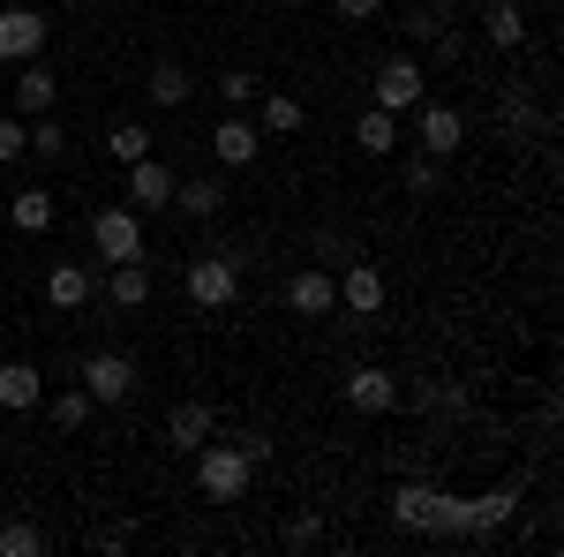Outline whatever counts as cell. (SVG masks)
<instances>
[{
    "instance_id": "cell-1",
    "label": "cell",
    "mask_w": 564,
    "mask_h": 557,
    "mask_svg": "<svg viewBox=\"0 0 564 557\" xmlns=\"http://www.w3.org/2000/svg\"><path fill=\"white\" fill-rule=\"evenodd\" d=\"M520 513V482H497L481 497H444L430 482V505H422V535H489Z\"/></svg>"
},
{
    "instance_id": "cell-2",
    "label": "cell",
    "mask_w": 564,
    "mask_h": 557,
    "mask_svg": "<svg viewBox=\"0 0 564 557\" xmlns=\"http://www.w3.org/2000/svg\"><path fill=\"white\" fill-rule=\"evenodd\" d=\"M249 482H257V460L241 452V444H196V490L212 497V505H241L249 497Z\"/></svg>"
},
{
    "instance_id": "cell-3",
    "label": "cell",
    "mask_w": 564,
    "mask_h": 557,
    "mask_svg": "<svg viewBox=\"0 0 564 557\" xmlns=\"http://www.w3.org/2000/svg\"><path fill=\"white\" fill-rule=\"evenodd\" d=\"M188 301H196V309H234V301H241V257H196L188 264Z\"/></svg>"
},
{
    "instance_id": "cell-4",
    "label": "cell",
    "mask_w": 564,
    "mask_h": 557,
    "mask_svg": "<svg viewBox=\"0 0 564 557\" xmlns=\"http://www.w3.org/2000/svg\"><path fill=\"white\" fill-rule=\"evenodd\" d=\"M90 242H98L106 264H129V257H143V218L129 204H106V212H90Z\"/></svg>"
},
{
    "instance_id": "cell-5",
    "label": "cell",
    "mask_w": 564,
    "mask_h": 557,
    "mask_svg": "<svg viewBox=\"0 0 564 557\" xmlns=\"http://www.w3.org/2000/svg\"><path fill=\"white\" fill-rule=\"evenodd\" d=\"M422 98H430V76H422V61L391 53L384 68H377V106H384V114H414Z\"/></svg>"
},
{
    "instance_id": "cell-6",
    "label": "cell",
    "mask_w": 564,
    "mask_h": 557,
    "mask_svg": "<svg viewBox=\"0 0 564 557\" xmlns=\"http://www.w3.org/2000/svg\"><path fill=\"white\" fill-rule=\"evenodd\" d=\"M84 392H90V407H121L135 392V362L129 354H113V346H98L84 362Z\"/></svg>"
},
{
    "instance_id": "cell-7",
    "label": "cell",
    "mask_w": 564,
    "mask_h": 557,
    "mask_svg": "<svg viewBox=\"0 0 564 557\" xmlns=\"http://www.w3.org/2000/svg\"><path fill=\"white\" fill-rule=\"evenodd\" d=\"M414 143H422L430 159H459V143H467L459 106H436V98H422V106H414Z\"/></svg>"
},
{
    "instance_id": "cell-8",
    "label": "cell",
    "mask_w": 564,
    "mask_h": 557,
    "mask_svg": "<svg viewBox=\"0 0 564 557\" xmlns=\"http://www.w3.org/2000/svg\"><path fill=\"white\" fill-rule=\"evenodd\" d=\"M45 39H53V23L39 8H0V61H39Z\"/></svg>"
},
{
    "instance_id": "cell-9",
    "label": "cell",
    "mask_w": 564,
    "mask_h": 557,
    "mask_svg": "<svg viewBox=\"0 0 564 557\" xmlns=\"http://www.w3.org/2000/svg\"><path fill=\"white\" fill-rule=\"evenodd\" d=\"M339 392H347V407H354V415H391L406 385H399L391 369H377V362H361V369H347V385H339Z\"/></svg>"
},
{
    "instance_id": "cell-10",
    "label": "cell",
    "mask_w": 564,
    "mask_h": 557,
    "mask_svg": "<svg viewBox=\"0 0 564 557\" xmlns=\"http://www.w3.org/2000/svg\"><path fill=\"white\" fill-rule=\"evenodd\" d=\"M384 271L377 264H361V257H347V271H339V309H354V317H377L384 309Z\"/></svg>"
},
{
    "instance_id": "cell-11",
    "label": "cell",
    "mask_w": 564,
    "mask_h": 557,
    "mask_svg": "<svg viewBox=\"0 0 564 557\" xmlns=\"http://www.w3.org/2000/svg\"><path fill=\"white\" fill-rule=\"evenodd\" d=\"M286 309H294V317H332V309H339V279H332L324 264L294 271V287H286Z\"/></svg>"
},
{
    "instance_id": "cell-12",
    "label": "cell",
    "mask_w": 564,
    "mask_h": 557,
    "mask_svg": "<svg viewBox=\"0 0 564 557\" xmlns=\"http://www.w3.org/2000/svg\"><path fill=\"white\" fill-rule=\"evenodd\" d=\"M212 151H218V167H257L263 129H257V121H241V114H226V121L212 129Z\"/></svg>"
},
{
    "instance_id": "cell-13",
    "label": "cell",
    "mask_w": 564,
    "mask_h": 557,
    "mask_svg": "<svg viewBox=\"0 0 564 557\" xmlns=\"http://www.w3.org/2000/svg\"><path fill=\"white\" fill-rule=\"evenodd\" d=\"M399 399H414L422 415H444V422H467V415H475V392H467V385H444V377H430V385H414V392H399Z\"/></svg>"
},
{
    "instance_id": "cell-14",
    "label": "cell",
    "mask_w": 564,
    "mask_h": 557,
    "mask_svg": "<svg viewBox=\"0 0 564 557\" xmlns=\"http://www.w3.org/2000/svg\"><path fill=\"white\" fill-rule=\"evenodd\" d=\"M204 437H218V415L204 399H181L174 415H166V444H174V452H196Z\"/></svg>"
},
{
    "instance_id": "cell-15",
    "label": "cell",
    "mask_w": 564,
    "mask_h": 557,
    "mask_svg": "<svg viewBox=\"0 0 564 557\" xmlns=\"http://www.w3.org/2000/svg\"><path fill=\"white\" fill-rule=\"evenodd\" d=\"M53 98H61L53 68H45V61H23V76H15V114L39 121V114H53Z\"/></svg>"
},
{
    "instance_id": "cell-16",
    "label": "cell",
    "mask_w": 564,
    "mask_h": 557,
    "mask_svg": "<svg viewBox=\"0 0 564 557\" xmlns=\"http://www.w3.org/2000/svg\"><path fill=\"white\" fill-rule=\"evenodd\" d=\"M481 39L497 45V53H520V45H527V15H520V0H489V8H481Z\"/></svg>"
},
{
    "instance_id": "cell-17",
    "label": "cell",
    "mask_w": 564,
    "mask_h": 557,
    "mask_svg": "<svg viewBox=\"0 0 564 557\" xmlns=\"http://www.w3.org/2000/svg\"><path fill=\"white\" fill-rule=\"evenodd\" d=\"M174 212L196 218V226H212V218L226 212V189H218V181H204V173H196V181H174Z\"/></svg>"
},
{
    "instance_id": "cell-18",
    "label": "cell",
    "mask_w": 564,
    "mask_h": 557,
    "mask_svg": "<svg viewBox=\"0 0 564 557\" xmlns=\"http://www.w3.org/2000/svg\"><path fill=\"white\" fill-rule=\"evenodd\" d=\"M354 151H361V159H384V151H399V114L369 106V114L354 121Z\"/></svg>"
},
{
    "instance_id": "cell-19",
    "label": "cell",
    "mask_w": 564,
    "mask_h": 557,
    "mask_svg": "<svg viewBox=\"0 0 564 557\" xmlns=\"http://www.w3.org/2000/svg\"><path fill=\"white\" fill-rule=\"evenodd\" d=\"M39 392H45V377H39V362H0V407H39Z\"/></svg>"
},
{
    "instance_id": "cell-20",
    "label": "cell",
    "mask_w": 564,
    "mask_h": 557,
    "mask_svg": "<svg viewBox=\"0 0 564 557\" xmlns=\"http://www.w3.org/2000/svg\"><path fill=\"white\" fill-rule=\"evenodd\" d=\"M308 121V106L294 98V90H263L257 98V129H271V136H294Z\"/></svg>"
},
{
    "instance_id": "cell-21",
    "label": "cell",
    "mask_w": 564,
    "mask_h": 557,
    "mask_svg": "<svg viewBox=\"0 0 564 557\" xmlns=\"http://www.w3.org/2000/svg\"><path fill=\"white\" fill-rule=\"evenodd\" d=\"M129 204H174V173L159 159H135L129 167Z\"/></svg>"
},
{
    "instance_id": "cell-22",
    "label": "cell",
    "mask_w": 564,
    "mask_h": 557,
    "mask_svg": "<svg viewBox=\"0 0 564 557\" xmlns=\"http://www.w3.org/2000/svg\"><path fill=\"white\" fill-rule=\"evenodd\" d=\"M45 301H53V309H84L90 301V271L84 264H53V271H45Z\"/></svg>"
},
{
    "instance_id": "cell-23",
    "label": "cell",
    "mask_w": 564,
    "mask_h": 557,
    "mask_svg": "<svg viewBox=\"0 0 564 557\" xmlns=\"http://www.w3.org/2000/svg\"><path fill=\"white\" fill-rule=\"evenodd\" d=\"M106 294H113V309H143V301H151V271H143V257L113 264V279H106Z\"/></svg>"
},
{
    "instance_id": "cell-24",
    "label": "cell",
    "mask_w": 564,
    "mask_h": 557,
    "mask_svg": "<svg viewBox=\"0 0 564 557\" xmlns=\"http://www.w3.org/2000/svg\"><path fill=\"white\" fill-rule=\"evenodd\" d=\"M151 143H159V136L143 129V121H113V136H106V159H113V167H135V159H151Z\"/></svg>"
},
{
    "instance_id": "cell-25",
    "label": "cell",
    "mask_w": 564,
    "mask_h": 557,
    "mask_svg": "<svg viewBox=\"0 0 564 557\" xmlns=\"http://www.w3.org/2000/svg\"><path fill=\"white\" fill-rule=\"evenodd\" d=\"M23 159H39V167L68 159V129H61L53 114H39V121H31V136H23Z\"/></svg>"
},
{
    "instance_id": "cell-26",
    "label": "cell",
    "mask_w": 564,
    "mask_h": 557,
    "mask_svg": "<svg viewBox=\"0 0 564 557\" xmlns=\"http://www.w3.org/2000/svg\"><path fill=\"white\" fill-rule=\"evenodd\" d=\"M8 226H15V234H45V226H53V196H45V189H23V196L8 204Z\"/></svg>"
},
{
    "instance_id": "cell-27",
    "label": "cell",
    "mask_w": 564,
    "mask_h": 557,
    "mask_svg": "<svg viewBox=\"0 0 564 557\" xmlns=\"http://www.w3.org/2000/svg\"><path fill=\"white\" fill-rule=\"evenodd\" d=\"M151 98H159V106H188V90H196V76H188V68H181V61H159V68H151Z\"/></svg>"
},
{
    "instance_id": "cell-28",
    "label": "cell",
    "mask_w": 564,
    "mask_h": 557,
    "mask_svg": "<svg viewBox=\"0 0 564 557\" xmlns=\"http://www.w3.org/2000/svg\"><path fill=\"white\" fill-rule=\"evenodd\" d=\"M39 550H45L39 519H0V557H39Z\"/></svg>"
},
{
    "instance_id": "cell-29",
    "label": "cell",
    "mask_w": 564,
    "mask_h": 557,
    "mask_svg": "<svg viewBox=\"0 0 564 557\" xmlns=\"http://www.w3.org/2000/svg\"><path fill=\"white\" fill-rule=\"evenodd\" d=\"M45 415H53V429H84L90 422V392L76 385V392H53L45 399Z\"/></svg>"
},
{
    "instance_id": "cell-30",
    "label": "cell",
    "mask_w": 564,
    "mask_h": 557,
    "mask_svg": "<svg viewBox=\"0 0 564 557\" xmlns=\"http://www.w3.org/2000/svg\"><path fill=\"white\" fill-rule=\"evenodd\" d=\"M505 129L520 136V143H527V136H542V114H534V98H527V90H505Z\"/></svg>"
},
{
    "instance_id": "cell-31",
    "label": "cell",
    "mask_w": 564,
    "mask_h": 557,
    "mask_svg": "<svg viewBox=\"0 0 564 557\" xmlns=\"http://www.w3.org/2000/svg\"><path fill=\"white\" fill-rule=\"evenodd\" d=\"M218 98H226V106H257L263 84L249 76V68H226V76H218Z\"/></svg>"
},
{
    "instance_id": "cell-32",
    "label": "cell",
    "mask_w": 564,
    "mask_h": 557,
    "mask_svg": "<svg viewBox=\"0 0 564 557\" xmlns=\"http://www.w3.org/2000/svg\"><path fill=\"white\" fill-rule=\"evenodd\" d=\"M23 136H31L23 114H0V167H15V159H23Z\"/></svg>"
},
{
    "instance_id": "cell-33",
    "label": "cell",
    "mask_w": 564,
    "mask_h": 557,
    "mask_svg": "<svg viewBox=\"0 0 564 557\" xmlns=\"http://www.w3.org/2000/svg\"><path fill=\"white\" fill-rule=\"evenodd\" d=\"M436 181H444V173H436L430 151H422V159H406V189H414V196H436Z\"/></svg>"
},
{
    "instance_id": "cell-34",
    "label": "cell",
    "mask_w": 564,
    "mask_h": 557,
    "mask_svg": "<svg viewBox=\"0 0 564 557\" xmlns=\"http://www.w3.org/2000/svg\"><path fill=\"white\" fill-rule=\"evenodd\" d=\"M316 535H324V527H316V519H286V527H279V543H286V550H316Z\"/></svg>"
},
{
    "instance_id": "cell-35",
    "label": "cell",
    "mask_w": 564,
    "mask_h": 557,
    "mask_svg": "<svg viewBox=\"0 0 564 557\" xmlns=\"http://www.w3.org/2000/svg\"><path fill=\"white\" fill-rule=\"evenodd\" d=\"M399 31H406V39H436V31H444V15H436V8H406V23H399Z\"/></svg>"
},
{
    "instance_id": "cell-36",
    "label": "cell",
    "mask_w": 564,
    "mask_h": 557,
    "mask_svg": "<svg viewBox=\"0 0 564 557\" xmlns=\"http://www.w3.org/2000/svg\"><path fill=\"white\" fill-rule=\"evenodd\" d=\"M90 550H98V557H121V550H129V527H90Z\"/></svg>"
},
{
    "instance_id": "cell-37",
    "label": "cell",
    "mask_w": 564,
    "mask_h": 557,
    "mask_svg": "<svg viewBox=\"0 0 564 557\" xmlns=\"http://www.w3.org/2000/svg\"><path fill=\"white\" fill-rule=\"evenodd\" d=\"M332 8H339V23H369V15H377L384 0H332Z\"/></svg>"
}]
</instances>
